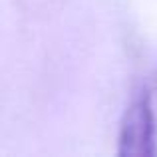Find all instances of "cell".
<instances>
[{
    "label": "cell",
    "mask_w": 157,
    "mask_h": 157,
    "mask_svg": "<svg viewBox=\"0 0 157 157\" xmlns=\"http://www.w3.org/2000/svg\"><path fill=\"white\" fill-rule=\"evenodd\" d=\"M117 155L155 157L157 155V119L151 96L139 92L123 111L117 133Z\"/></svg>",
    "instance_id": "1"
}]
</instances>
